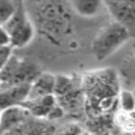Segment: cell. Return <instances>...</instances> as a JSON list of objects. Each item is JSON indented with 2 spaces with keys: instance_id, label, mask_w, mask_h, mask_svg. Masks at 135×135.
<instances>
[{
  "instance_id": "1",
  "label": "cell",
  "mask_w": 135,
  "mask_h": 135,
  "mask_svg": "<svg viewBox=\"0 0 135 135\" xmlns=\"http://www.w3.org/2000/svg\"><path fill=\"white\" fill-rule=\"evenodd\" d=\"M131 34L127 28L117 22L105 26L92 42L91 50L97 60H105L123 46L129 40Z\"/></svg>"
},
{
  "instance_id": "2",
  "label": "cell",
  "mask_w": 135,
  "mask_h": 135,
  "mask_svg": "<svg viewBox=\"0 0 135 135\" xmlns=\"http://www.w3.org/2000/svg\"><path fill=\"white\" fill-rule=\"evenodd\" d=\"M1 27L7 29L11 35V45L15 49L25 47L34 37V27L29 22L22 7L12 15Z\"/></svg>"
},
{
  "instance_id": "3",
  "label": "cell",
  "mask_w": 135,
  "mask_h": 135,
  "mask_svg": "<svg viewBox=\"0 0 135 135\" xmlns=\"http://www.w3.org/2000/svg\"><path fill=\"white\" fill-rule=\"evenodd\" d=\"M40 75L36 69L27 62L18 61L15 56L10 59L7 64L1 68V84L2 89L19 83L33 82Z\"/></svg>"
},
{
  "instance_id": "4",
  "label": "cell",
  "mask_w": 135,
  "mask_h": 135,
  "mask_svg": "<svg viewBox=\"0 0 135 135\" xmlns=\"http://www.w3.org/2000/svg\"><path fill=\"white\" fill-rule=\"evenodd\" d=\"M105 7L114 18V22L123 25L131 34L135 33V7L120 0H105Z\"/></svg>"
},
{
  "instance_id": "5",
  "label": "cell",
  "mask_w": 135,
  "mask_h": 135,
  "mask_svg": "<svg viewBox=\"0 0 135 135\" xmlns=\"http://www.w3.org/2000/svg\"><path fill=\"white\" fill-rule=\"evenodd\" d=\"M31 86L32 82H27L3 88L1 90V109L9 106L24 105L29 97Z\"/></svg>"
},
{
  "instance_id": "6",
  "label": "cell",
  "mask_w": 135,
  "mask_h": 135,
  "mask_svg": "<svg viewBox=\"0 0 135 135\" xmlns=\"http://www.w3.org/2000/svg\"><path fill=\"white\" fill-rule=\"evenodd\" d=\"M29 114L31 113L24 105H16L1 109V133L22 125Z\"/></svg>"
},
{
  "instance_id": "7",
  "label": "cell",
  "mask_w": 135,
  "mask_h": 135,
  "mask_svg": "<svg viewBox=\"0 0 135 135\" xmlns=\"http://www.w3.org/2000/svg\"><path fill=\"white\" fill-rule=\"evenodd\" d=\"M55 82H56V75H53L51 73H41L32 82L31 92H29V97L27 100L37 99L41 98V97L54 94Z\"/></svg>"
},
{
  "instance_id": "8",
  "label": "cell",
  "mask_w": 135,
  "mask_h": 135,
  "mask_svg": "<svg viewBox=\"0 0 135 135\" xmlns=\"http://www.w3.org/2000/svg\"><path fill=\"white\" fill-rule=\"evenodd\" d=\"M73 7L79 15L83 17H92L105 6V0H72Z\"/></svg>"
},
{
  "instance_id": "9",
  "label": "cell",
  "mask_w": 135,
  "mask_h": 135,
  "mask_svg": "<svg viewBox=\"0 0 135 135\" xmlns=\"http://www.w3.org/2000/svg\"><path fill=\"white\" fill-rule=\"evenodd\" d=\"M116 125L124 131L125 133H133L135 132V122L132 117H131L129 113H126L124 110H119L116 113L115 117H114Z\"/></svg>"
},
{
  "instance_id": "10",
  "label": "cell",
  "mask_w": 135,
  "mask_h": 135,
  "mask_svg": "<svg viewBox=\"0 0 135 135\" xmlns=\"http://www.w3.org/2000/svg\"><path fill=\"white\" fill-rule=\"evenodd\" d=\"M73 91V81L68 77L63 75H56L55 89H54V95L57 97L66 96Z\"/></svg>"
},
{
  "instance_id": "11",
  "label": "cell",
  "mask_w": 135,
  "mask_h": 135,
  "mask_svg": "<svg viewBox=\"0 0 135 135\" xmlns=\"http://www.w3.org/2000/svg\"><path fill=\"white\" fill-rule=\"evenodd\" d=\"M118 103H119L120 110L131 113L135 109V97L134 92L129 90H122L118 95Z\"/></svg>"
},
{
  "instance_id": "12",
  "label": "cell",
  "mask_w": 135,
  "mask_h": 135,
  "mask_svg": "<svg viewBox=\"0 0 135 135\" xmlns=\"http://www.w3.org/2000/svg\"><path fill=\"white\" fill-rule=\"evenodd\" d=\"M18 9L14 0H1L0 1V20L5 24Z\"/></svg>"
},
{
  "instance_id": "13",
  "label": "cell",
  "mask_w": 135,
  "mask_h": 135,
  "mask_svg": "<svg viewBox=\"0 0 135 135\" xmlns=\"http://www.w3.org/2000/svg\"><path fill=\"white\" fill-rule=\"evenodd\" d=\"M14 46L12 45H5L1 46L0 50V66L3 68L8 62L10 61L12 57V51H14Z\"/></svg>"
},
{
  "instance_id": "14",
  "label": "cell",
  "mask_w": 135,
  "mask_h": 135,
  "mask_svg": "<svg viewBox=\"0 0 135 135\" xmlns=\"http://www.w3.org/2000/svg\"><path fill=\"white\" fill-rule=\"evenodd\" d=\"M0 43L1 46L5 45H11V35L9 34V32L5 29L3 27H1V33H0Z\"/></svg>"
},
{
  "instance_id": "15",
  "label": "cell",
  "mask_w": 135,
  "mask_h": 135,
  "mask_svg": "<svg viewBox=\"0 0 135 135\" xmlns=\"http://www.w3.org/2000/svg\"><path fill=\"white\" fill-rule=\"evenodd\" d=\"M62 115H63V109L59 106V105H55V106L50 110L49 115H47V118H50V119H54V118L62 117Z\"/></svg>"
},
{
  "instance_id": "16",
  "label": "cell",
  "mask_w": 135,
  "mask_h": 135,
  "mask_svg": "<svg viewBox=\"0 0 135 135\" xmlns=\"http://www.w3.org/2000/svg\"><path fill=\"white\" fill-rule=\"evenodd\" d=\"M19 126H16V127L11 128L9 131H6V132L1 133V135H23V132L19 129Z\"/></svg>"
},
{
  "instance_id": "17",
  "label": "cell",
  "mask_w": 135,
  "mask_h": 135,
  "mask_svg": "<svg viewBox=\"0 0 135 135\" xmlns=\"http://www.w3.org/2000/svg\"><path fill=\"white\" fill-rule=\"evenodd\" d=\"M120 1L127 3V5H129V6H134L135 7V0H120Z\"/></svg>"
},
{
  "instance_id": "18",
  "label": "cell",
  "mask_w": 135,
  "mask_h": 135,
  "mask_svg": "<svg viewBox=\"0 0 135 135\" xmlns=\"http://www.w3.org/2000/svg\"><path fill=\"white\" fill-rule=\"evenodd\" d=\"M80 135H94V134H91L90 132H88V131H82V132L80 133Z\"/></svg>"
},
{
  "instance_id": "19",
  "label": "cell",
  "mask_w": 135,
  "mask_h": 135,
  "mask_svg": "<svg viewBox=\"0 0 135 135\" xmlns=\"http://www.w3.org/2000/svg\"><path fill=\"white\" fill-rule=\"evenodd\" d=\"M129 115H131V117H132L133 119H134V122H135V109H134L133 112H131V113H129Z\"/></svg>"
},
{
  "instance_id": "20",
  "label": "cell",
  "mask_w": 135,
  "mask_h": 135,
  "mask_svg": "<svg viewBox=\"0 0 135 135\" xmlns=\"http://www.w3.org/2000/svg\"><path fill=\"white\" fill-rule=\"evenodd\" d=\"M95 135H110V134H108V133H99V134H95Z\"/></svg>"
},
{
  "instance_id": "21",
  "label": "cell",
  "mask_w": 135,
  "mask_h": 135,
  "mask_svg": "<svg viewBox=\"0 0 135 135\" xmlns=\"http://www.w3.org/2000/svg\"><path fill=\"white\" fill-rule=\"evenodd\" d=\"M123 135H132V134H131V133H124Z\"/></svg>"
},
{
  "instance_id": "22",
  "label": "cell",
  "mask_w": 135,
  "mask_h": 135,
  "mask_svg": "<svg viewBox=\"0 0 135 135\" xmlns=\"http://www.w3.org/2000/svg\"><path fill=\"white\" fill-rule=\"evenodd\" d=\"M133 92H134V97H135V91H133Z\"/></svg>"
}]
</instances>
